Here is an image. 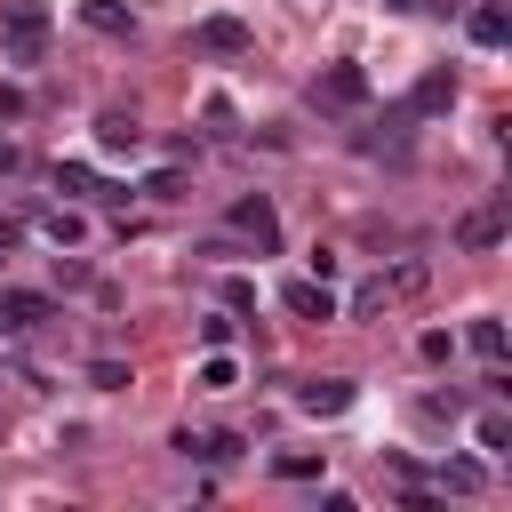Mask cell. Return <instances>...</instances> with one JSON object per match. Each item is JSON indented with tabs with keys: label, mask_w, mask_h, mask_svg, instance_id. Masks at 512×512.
Listing matches in <instances>:
<instances>
[{
	"label": "cell",
	"mask_w": 512,
	"mask_h": 512,
	"mask_svg": "<svg viewBox=\"0 0 512 512\" xmlns=\"http://www.w3.org/2000/svg\"><path fill=\"white\" fill-rule=\"evenodd\" d=\"M0 48H8V64H40L48 56V8L40 0H8L0 8Z\"/></svg>",
	"instance_id": "cell-1"
},
{
	"label": "cell",
	"mask_w": 512,
	"mask_h": 512,
	"mask_svg": "<svg viewBox=\"0 0 512 512\" xmlns=\"http://www.w3.org/2000/svg\"><path fill=\"white\" fill-rule=\"evenodd\" d=\"M312 104H320V112H360V104H368V72H360V64H320Z\"/></svg>",
	"instance_id": "cell-2"
},
{
	"label": "cell",
	"mask_w": 512,
	"mask_h": 512,
	"mask_svg": "<svg viewBox=\"0 0 512 512\" xmlns=\"http://www.w3.org/2000/svg\"><path fill=\"white\" fill-rule=\"evenodd\" d=\"M232 232L256 248V256H272L280 248V216H272V200L264 192H248V200H232Z\"/></svg>",
	"instance_id": "cell-3"
},
{
	"label": "cell",
	"mask_w": 512,
	"mask_h": 512,
	"mask_svg": "<svg viewBox=\"0 0 512 512\" xmlns=\"http://www.w3.org/2000/svg\"><path fill=\"white\" fill-rule=\"evenodd\" d=\"M280 304H288L296 320H336V296H328V280H288V288H280Z\"/></svg>",
	"instance_id": "cell-4"
},
{
	"label": "cell",
	"mask_w": 512,
	"mask_h": 512,
	"mask_svg": "<svg viewBox=\"0 0 512 512\" xmlns=\"http://www.w3.org/2000/svg\"><path fill=\"white\" fill-rule=\"evenodd\" d=\"M192 40H200L208 56H248V24H240V16H208Z\"/></svg>",
	"instance_id": "cell-5"
},
{
	"label": "cell",
	"mask_w": 512,
	"mask_h": 512,
	"mask_svg": "<svg viewBox=\"0 0 512 512\" xmlns=\"http://www.w3.org/2000/svg\"><path fill=\"white\" fill-rule=\"evenodd\" d=\"M496 240H504V200H488L456 224V248H496Z\"/></svg>",
	"instance_id": "cell-6"
},
{
	"label": "cell",
	"mask_w": 512,
	"mask_h": 512,
	"mask_svg": "<svg viewBox=\"0 0 512 512\" xmlns=\"http://www.w3.org/2000/svg\"><path fill=\"white\" fill-rule=\"evenodd\" d=\"M296 408H304V416H344V408H352V384H344V376H320V384L296 392Z\"/></svg>",
	"instance_id": "cell-7"
},
{
	"label": "cell",
	"mask_w": 512,
	"mask_h": 512,
	"mask_svg": "<svg viewBox=\"0 0 512 512\" xmlns=\"http://www.w3.org/2000/svg\"><path fill=\"white\" fill-rule=\"evenodd\" d=\"M464 32H472L480 48H504V40H512V16H504V0H480V8L464 16Z\"/></svg>",
	"instance_id": "cell-8"
},
{
	"label": "cell",
	"mask_w": 512,
	"mask_h": 512,
	"mask_svg": "<svg viewBox=\"0 0 512 512\" xmlns=\"http://www.w3.org/2000/svg\"><path fill=\"white\" fill-rule=\"evenodd\" d=\"M448 104H456V72H424V80H416V96H408V112H416V120H432V112H448Z\"/></svg>",
	"instance_id": "cell-9"
},
{
	"label": "cell",
	"mask_w": 512,
	"mask_h": 512,
	"mask_svg": "<svg viewBox=\"0 0 512 512\" xmlns=\"http://www.w3.org/2000/svg\"><path fill=\"white\" fill-rule=\"evenodd\" d=\"M80 24L104 32V40H128V32H136V16H128L120 0H80Z\"/></svg>",
	"instance_id": "cell-10"
},
{
	"label": "cell",
	"mask_w": 512,
	"mask_h": 512,
	"mask_svg": "<svg viewBox=\"0 0 512 512\" xmlns=\"http://www.w3.org/2000/svg\"><path fill=\"white\" fill-rule=\"evenodd\" d=\"M48 320V296H32V288H0V328H40Z\"/></svg>",
	"instance_id": "cell-11"
},
{
	"label": "cell",
	"mask_w": 512,
	"mask_h": 512,
	"mask_svg": "<svg viewBox=\"0 0 512 512\" xmlns=\"http://www.w3.org/2000/svg\"><path fill=\"white\" fill-rule=\"evenodd\" d=\"M424 288H432V264H424V256H400V264L384 272V296H392V304H400V296H424Z\"/></svg>",
	"instance_id": "cell-12"
},
{
	"label": "cell",
	"mask_w": 512,
	"mask_h": 512,
	"mask_svg": "<svg viewBox=\"0 0 512 512\" xmlns=\"http://www.w3.org/2000/svg\"><path fill=\"white\" fill-rule=\"evenodd\" d=\"M96 136H104V152H136V144H144L136 112H96Z\"/></svg>",
	"instance_id": "cell-13"
},
{
	"label": "cell",
	"mask_w": 512,
	"mask_h": 512,
	"mask_svg": "<svg viewBox=\"0 0 512 512\" xmlns=\"http://www.w3.org/2000/svg\"><path fill=\"white\" fill-rule=\"evenodd\" d=\"M56 192H72V200H120V184H104L96 168H56Z\"/></svg>",
	"instance_id": "cell-14"
},
{
	"label": "cell",
	"mask_w": 512,
	"mask_h": 512,
	"mask_svg": "<svg viewBox=\"0 0 512 512\" xmlns=\"http://www.w3.org/2000/svg\"><path fill=\"white\" fill-rule=\"evenodd\" d=\"M464 344H472L480 360H504V320H496V312H480V320L464 328Z\"/></svg>",
	"instance_id": "cell-15"
},
{
	"label": "cell",
	"mask_w": 512,
	"mask_h": 512,
	"mask_svg": "<svg viewBox=\"0 0 512 512\" xmlns=\"http://www.w3.org/2000/svg\"><path fill=\"white\" fill-rule=\"evenodd\" d=\"M232 384H240V368H232V352L216 344V352L200 360V392H232Z\"/></svg>",
	"instance_id": "cell-16"
},
{
	"label": "cell",
	"mask_w": 512,
	"mask_h": 512,
	"mask_svg": "<svg viewBox=\"0 0 512 512\" xmlns=\"http://www.w3.org/2000/svg\"><path fill=\"white\" fill-rule=\"evenodd\" d=\"M40 232H48L56 248H80V232H88V224H80L72 208H48V216H40Z\"/></svg>",
	"instance_id": "cell-17"
},
{
	"label": "cell",
	"mask_w": 512,
	"mask_h": 512,
	"mask_svg": "<svg viewBox=\"0 0 512 512\" xmlns=\"http://www.w3.org/2000/svg\"><path fill=\"white\" fill-rule=\"evenodd\" d=\"M384 304H392V296H384V272H376V280H360V288H352V320H376V312H384Z\"/></svg>",
	"instance_id": "cell-18"
},
{
	"label": "cell",
	"mask_w": 512,
	"mask_h": 512,
	"mask_svg": "<svg viewBox=\"0 0 512 512\" xmlns=\"http://www.w3.org/2000/svg\"><path fill=\"white\" fill-rule=\"evenodd\" d=\"M272 472H280V480H312V472H320V456H312V448H280V456H272Z\"/></svg>",
	"instance_id": "cell-19"
},
{
	"label": "cell",
	"mask_w": 512,
	"mask_h": 512,
	"mask_svg": "<svg viewBox=\"0 0 512 512\" xmlns=\"http://www.w3.org/2000/svg\"><path fill=\"white\" fill-rule=\"evenodd\" d=\"M480 480H488V472H480L472 456H456V464H440V488H456V496H472Z\"/></svg>",
	"instance_id": "cell-20"
},
{
	"label": "cell",
	"mask_w": 512,
	"mask_h": 512,
	"mask_svg": "<svg viewBox=\"0 0 512 512\" xmlns=\"http://www.w3.org/2000/svg\"><path fill=\"white\" fill-rule=\"evenodd\" d=\"M472 432H480V448H488V456H512V424H504V416H480Z\"/></svg>",
	"instance_id": "cell-21"
},
{
	"label": "cell",
	"mask_w": 512,
	"mask_h": 512,
	"mask_svg": "<svg viewBox=\"0 0 512 512\" xmlns=\"http://www.w3.org/2000/svg\"><path fill=\"white\" fill-rule=\"evenodd\" d=\"M200 344H208V352L232 344V312H208V320H200Z\"/></svg>",
	"instance_id": "cell-22"
},
{
	"label": "cell",
	"mask_w": 512,
	"mask_h": 512,
	"mask_svg": "<svg viewBox=\"0 0 512 512\" xmlns=\"http://www.w3.org/2000/svg\"><path fill=\"white\" fill-rule=\"evenodd\" d=\"M88 384H96V392H120V384H128V368H120V360H96V368H88Z\"/></svg>",
	"instance_id": "cell-23"
},
{
	"label": "cell",
	"mask_w": 512,
	"mask_h": 512,
	"mask_svg": "<svg viewBox=\"0 0 512 512\" xmlns=\"http://www.w3.org/2000/svg\"><path fill=\"white\" fill-rule=\"evenodd\" d=\"M0 120H24V88H0Z\"/></svg>",
	"instance_id": "cell-24"
},
{
	"label": "cell",
	"mask_w": 512,
	"mask_h": 512,
	"mask_svg": "<svg viewBox=\"0 0 512 512\" xmlns=\"http://www.w3.org/2000/svg\"><path fill=\"white\" fill-rule=\"evenodd\" d=\"M384 8H400V16H416V8H448V0H384Z\"/></svg>",
	"instance_id": "cell-25"
},
{
	"label": "cell",
	"mask_w": 512,
	"mask_h": 512,
	"mask_svg": "<svg viewBox=\"0 0 512 512\" xmlns=\"http://www.w3.org/2000/svg\"><path fill=\"white\" fill-rule=\"evenodd\" d=\"M8 248H16V224H8V216H0V256H8Z\"/></svg>",
	"instance_id": "cell-26"
}]
</instances>
